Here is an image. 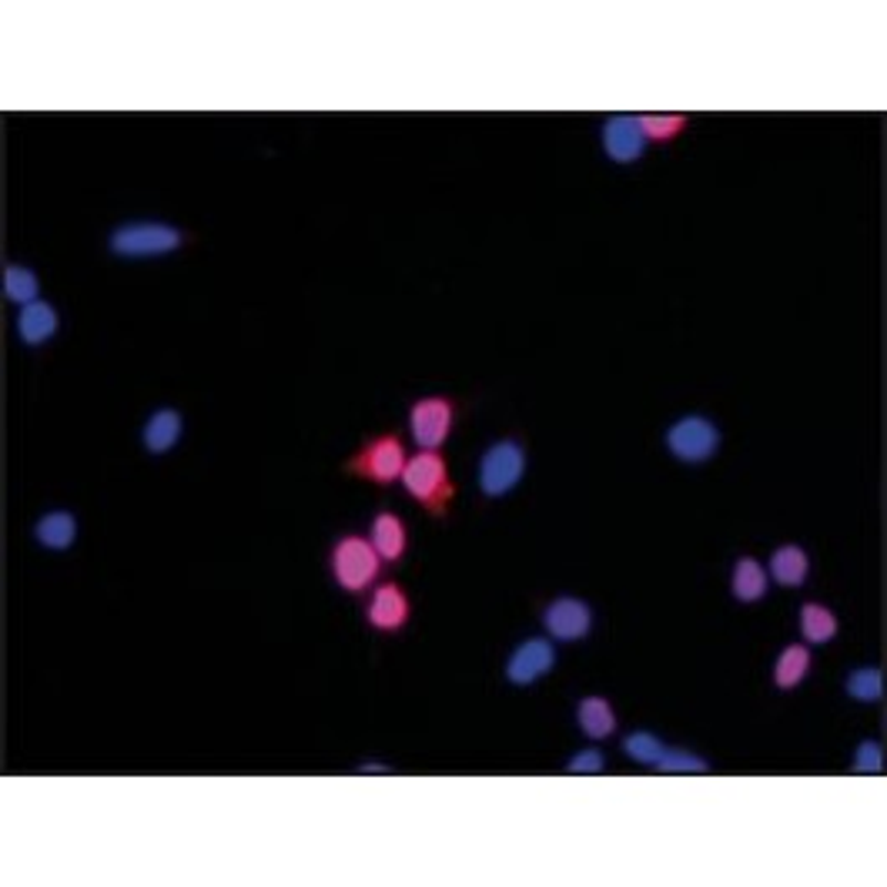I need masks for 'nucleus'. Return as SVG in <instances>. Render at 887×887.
Listing matches in <instances>:
<instances>
[{"mask_svg": "<svg viewBox=\"0 0 887 887\" xmlns=\"http://www.w3.org/2000/svg\"><path fill=\"white\" fill-rule=\"evenodd\" d=\"M399 483L435 519L450 516L453 499L460 493V486L453 483V473H450V460L442 456L439 450H419L415 456H409L405 473H402Z\"/></svg>", "mask_w": 887, "mask_h": 887, "instance_id": "obj_1", "label": "nucleus"}, {"mask_svg": "<svg viewBox=\"0 0 887 887\" xmlns=\"http://www.w3.org/2000/svg\"><path fill=\"white\" fill-rule=\"evenodd\" d=\"M328 567H331V580L339 583V590L366 593L379 583L386 563L362 532H346L336 546H331Z\"/></svg>", "mask_w": 887, "mask_h": 887, "instance_id": "obj_2", "label": "nucleus"}, {"mask_svg": "<svg viewBox=\"0 0 887 887\" xmlns=\"http://www.w3.org/2000/svg\"><path fill=\"white\" fill-rule=\"evenodd\" d=\"M405 463H409V453H405V442L399 432H379L372 439H366L359 453H352L342 469L349 476H359L372 486H392L402 479L405 473Z\"/></svg>", "mask_w": 887, "mask_h": 887, "instance_id": "obj_3", "label": "nucleus"}, {"mask_svg": "<svg viewBox=\"0 0 887 887\" xmlns=\"http://www.w3.org/2000/svg\"><path fill=\"white\" fill-rule=\"evenodd\" d=\"M184 245V232L165 221H131L118 225L107 239V249L118 258H151V255H171Z\"/></svg>", "mask_w": 887, "mask_h": 887, "instance_id": "obj_4", "label": "nucleus"}, {"mask_svg": "<svg viewBox=\"0 0 887 887\" xmlns=\"http://www.w3.org/2000/svg\"><path fill=\"white\" fill-rule=\"evenodd\" d=\"M526 476V450L516 439H499L479 460V493L486 499L509 496Z\"/></svg>", "mask_w": 887, "mask_h": 887, "instance_id": "obj_5", "label": "nucleus"}, {"mask_svg": "<svg viewBox=\"0 0 887 887\" xmlns=\"http://www.w3.org/2000/svg\"><path fill=\"white\" fill-rule=\"evenodd\" d=\"M663 442H667L674 460L687 466H704L720 453V429L707 415H684L667 429Z\"/></svg>", "mask_w": 887, "mask_h": 887, "instance_id": "obj_6", "label": "nucleus"}, {"mask_svg": "<svg viewBox=\"0 0 887 887\" xmlns=\"http://www.w3.org/2000/svg\"><path fill=\"white\" fill-rule=\"evenodd\" d=\"M456 429V402L450 395H422L409 409V435L419 450H442Z\"/></svg>", "mask_w": 887, "mask_h": 887, "instance_id": "obj_7", "label": "nucleus"}, {"mask_svg": "<svg viewBox=\"0 0 887 887\" xmlns=\"http://www.w3.org/2000/svg\"><path fill=\"white\" fill-rule=\"evenodd\" d=\"M552 670H557V646H552V640L549 636H529L509 653L503 674H506V680L513 687H532L542 677H549Z\"/></svg>", "mask_w": 887, "mask_h": 887, "instance_id": "obj_8", "label": "nucleus"}, {"mask_svg": "<svg viewBox=\"0 0 887 887\" xmlns=\"http://www.w3.org/2000/svg\"><path fill=\"white\" fill-rule=\"evenodd\" d=\"M542 630L549 640H560V643L587 640L593 630V610L580 596H557L542 606Z\"/></svg>", "mask_w": 887, "mask_h": 887, "instance_id": "obj_9", "label": "nucleus"}, {"mask_svg": "<svg viewBox=\"0 0 887 887\" xmlns=\"http://www.w3.org/2000/svg\"><path fill=\"white\" fill-rule=\"evenodd\" d=\"M366 620L376 633H402L412 620V603L402 583L386 580L372 590L369 606H366Z\"/></svg>", "mask_w": 887, "mask_h": 887, "instance_id": "obj_10", "label": "nucleus"}, {"mask_svg": "<svg viewBox=\"0 0 887 887\" xmlns=\"http://www.w3.org/2000/svg\"><path fill=\"white\" fill-rule=\"evenodd\" d=\"M646 135L640 128V115H613L603 125V151L616 165H633L646 155Z\"/></svg>", "mask_w": 887, "mask_h": 887, "instance_id": "obj_11", "label": "nucleus"}, {"mask_svg": "<svg viewBox=\"0 0 887 887\" xmlns=\"http://www.w3.org/2000/svg\"><path fill=\"white\" fill-rule=\"evenodd\" d=\"M369 542L376 546V552L382 557V563H402L405 549H409V529H405L402 516H395L392 509H379V513L372 516Z\"/></svg>", "mask_w": 887, "mask_h": 887, "instance_id": "obj_12", "label": "nucleus"}, {"mask_svg": "<svg viewBox=\"0 0 887 887\" xmlns=\"http://www.w3.org/2000/svg\"><path fill=\"white\" fill-rule=\"evenodd\" d=\"M18 339L24 342V346H44V342H51L54 339V331H57V325H61V318H57V308L51 305V302H31V305H24L21 311H18Z\"/></svg>", "mask_w": 887, "mask_h": 887, "instance_id": "obj_13", "label": "nucleus"}, {"mask_svg": "<svg viewBox=\"0 0 887 887\" xmlns=\"http://www.w3.org/2000/svg\"><path fill=\"white\" fill-rule=\"evenodd\" d=\"M767 573H770V580H778L781 587H788V590H798V587H804V583H807V573H811V557L804 552V546H798V542L778 546V549L770 552Z\"/></svg>", "mask_w": 887, "mask_h": 887, "instance_id": "obj_14", "label": "nucleus"}, {"mask_svg": "<svg viewBox=\"0 0 887 887\" xmlns=\"http://www.w3.org/2000/svg\"><path fill=\"white\" fill-rule=\"evenodd\" d=\"M184 432V419L178 409H158L148 415L145 429H141V442L151 456H165L168 450L178 446V439Z\"/></svg>", "mask_w": 887, "mask_h": 887, "instance_id": "obj_15", "label": "nucleus"}, {"mask_svg": "<svg viewBox=\"0 0 887 887\" xmlns=\"http://www.w3.org/2000/svg\"><path fill=\"white\" fill-rule=\"evenodd\" d=\"M811 674V646L807 643H791L781 650L778 663H773V687L778 690H798Z\"/></svg>", "mask_w": 887, "mask_h": 887, "instance_id": "obj_16", "label": "nucleus"}, {"mask_svg": "<svg viewBox=\"0 0 887 887\" xmlns=\"http://www.w3.org/2000/svg\"><path fill=\"white\" fill-rule=\"evenodd\" d=\"M577 724L587 740H606L616 733V710L606 697H583L577 704Z\"/></svg>", "mask_w": 887, "mask_h": 887, "instance_id": "obj_17", "label": "nucleus"}, {"mask_svg": "<svg viewBox=\"0 0 887 887\" xmlns=\"http://www.w3.org/2000/svg\"><path fill=\"white\" fill-rule=\"evenodd\" d=\"M730 596L737 603H760L767 596V570L757 557H740L730 573Z\"/></svg>", "mask_w": 887, "mask_h": 887, "instance_id": "obj_18", "label": "nucleus"}, {"mask_svg": "<svg viewBox=\"0 0 887 887\" xmlns=\"http://www.w3.org/2000/svg\"><path fill=\"white\" fill-rule=\"evenodd\" d=\"M34 539H38L44 549H54V552L71 549L74 539H77V519H74V513L54 509V513L41 516V519L34 522Z\"/></svg>", "mask_w": 887, "mask_h": 887, "instance_id": "obj_19", "label": "nucleus"}, {"mask_svg": "<svg viewBox=\"0 0 887 887\" xmlns=\"http://www.w3.org/2000/svg\"><path fill=\"white\" fill-rule=\"evenodd\" d=\"M837 630H841V620H837V613L831 606H824V603H804L801 606V636H804V643L824 646V643H831L837 636Z\"/></svg>", "mask_w": 887, "mask_h": 887, "instance_id": "obj_20", "label": "nucleus"}, {"mask_svg": "<svg viewBox=\"0 0 887 887\" xmlns=\"http://www.w3.org/2000/svg\"><path fill=\"white\" fill-rule=\"evenodd\" d=\"M844 694L857 704H877L884 697V670L880 667H857L844 680Z\"/></svg>", "mask_w": 887, "mask_h": 887, "instance_id": "obj_21", "label": "nucleus"}, {"mask_svg": "<svg viewBox=\"0 0 887 887\" xmlns=\"http://www.w3.org/2000/svg\"><path fill=\"white\" fill-rule=\"evenodd\" d=\"M640 128H643L646 141L674 145L690 128V118L687 115H640Z\"/></svg>", "mask_w": 887, "mask_h": 887, "instance_id": "obj_22", "label": "nucleus"}, {"mask_svg": "<svg viewBox=\"0 0 887 887\" xmlns=\"http://www.w3.org/2000/svg\"><path fill=\"white\" fill-rule=\"evenodd\" d=\"M38 292H41V282H38L34 268H28V265H8L4 268V295H8V302L24 308V305L38 302Z\"/></svg>", "mask_w": 887, "mask_h": 887, "instance_id": "obj_23", "label": "nucleus"}, {"mask_svg": "<svg viewBox=\"0 0 887 887\" xmlns=\"http://www.w3.org/2000/svg\"><path fill=\"white\" fill-rule=\"evenodd\" d=\"M623 753L633 757L636 763H646V767H656L659 757L667 753V743H663L659 737H653L650 730H633L626 740H623Z\"/></svg>", "mask_w": 887, "mask_h": 887, "instance_id": "obj_24", "label": "nucleus"}, {"mask_svg": "<svg viewBox=\"0 0 887 887\" xmlns=\"http://www.w3.org/2000/svg\"><path fill=\"white\" fill-rule=\"evenodd\" d=\"M710 763L697 753H687V750H670L659 757V763L653 770H663V773H704Z\"/></svg>", "mask_w": 887, "mask_h": 887, "instance_id": "obj_25", "label": "nucleus"}, {"mask_svg": "<svg viewBox=\"0 0 887 887\" xmlns=\"http://www.w3.org/2000/svg\"><path fill=\"white\" fill-rule=\"evenodd\" d=\"M854 770L857 773H880L884 770V747L877 740H860L854 750Z\"/></svg>", "mask_w": 887, "mask_h": 887, "instance_id": "obj_26", "label": "nucleus"}, {"mask_svg": "<svg viewBox=\"0 0 887 887\" xmlns=\"http://www.w3.org/2000/svg\"><path fill=\"white\" fill-rule=\"evenodd\" d=\"M603 767H606V757H603V750H600V747H587V750L573 753V757H570V763H567V770H570V773H600Z\"/></svg>", "mask_w": 887, "mask_h": 887, "instance_id": "obj_27", "label": "nucleus"}]
</instances>
